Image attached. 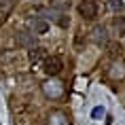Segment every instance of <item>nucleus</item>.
Segmentation results:
<instances>
[{
  "label": "nucleus",
  "mask_w": 125,
  "mask_h": 125,
  "mask_svg": "<svg viewBox=\"0 0 125 125\" xmlns=\"http://www.w3.org/2000/svg\"><path fill=\"white\" fill-rule=\"evenodd\" d=\"M45 72L49 74V76H55V74L62 72V68H64V59L59 57V55H51V57L45 59Z\"/></svg>",
  "instance_id": "2"
},
{
  "label": "nucleus",
  "mask_w": 125,
  "mask_h": 125,
  "mask_svg": "<svg viewBox=\"0 0 125 125\" xmlns=\"http://www.w3.org/2000/svg\"><path fill=\"white\" fill-rule=\"evenodd\" d=\"M42 55H45V49H40V47H38V49H32V51H30V62H34V64H36Z\"/></svg>",
  "instance_id": "11"
},
{
  "label": "nucleus",
  "mask_w": 125,
  "mask_h": 125,
  "mask_svg": "<svg viewBox=\"0 0 125 125\" xmlns=\"http://www.w3.org/2000/svg\"><path fill=\"white\" fill-rule=\"evenodd\" d=\"M32 28H34V34H47L49 32V23L45 19H40V17L32 21Z\"/></svg>",
  "instance_id": "7"
},
{
  "label": "nucleus",
  "mask_w": 125,
  "mask_h": 125,
  "mask_svg": "<svg viewBox=\"0 0 125 125\" xmlns=\"http://www.w3.org/2000/svg\"><path fill=\"white\" fill-rule=\"evenodd\" d=\"M115 30L121 36H125V17H115Z\"/></svg>",
  "instance_id": "10"
},
{
  "label": "nucleus",
  "mask_w": 125,
  "mask_h": 125,
  "mask_svg": "<svg viewBox=\"0 0 125 125\" xmlns=\"http://www.w3.org/2000/svg\"><path fill=\"white\" fill-rule=\"evenodd\" d=\"M91 117L93 119H102L104 117V108H102V106H95V108L91 110Z\"/></svg>",
  "instance_id": "12"
},
{
  "label": "nucleus",
  "mask_w": 125,
  "mask_h": 125,
  "mask_svg": "<svg viewBox=\"0 0 125 125\" xmlns=\"http://www.w3.org/2000/svg\"><path fill=\"white\" fill-rule=\"evenodd\" d=\"M34 34H28V32H17V45L23 47V49H34Z\"/></svg>",
  "instance_id": "5"
},
{
  "label": "nucleus",
  "mask_w": 125,
  "mask_h": 125,
  "mask_svg": "<svg viewBox=\"0 0 125 125\" xmlns=\"http://www.w3.org/2000/svg\"><path fill=\"white\" fill-rule=\"evenodd\" d=\"M79 13L83 19H95L98 17V4H95V0H83L79 4Z\"/></svg>",
  "instance_id": "3"
},
{
  "label": "nucleus",
  "mask_w": 125,
  "mask_h": 125,
  "mask_svg": "<svg viewBox=\"0 0 125 125\" xmlns=\"http://www.w3.org/2000/svg\"><path fill=\"white\" fill-rule=\"evenodd\" d=\"M70 0H51V7L53 9H57V11H68L70 9Z\"/></svg>",
  "instance_id": "8"
},
{
  "label": "nucleus",
  "mask_w": 125,
  "mask_h": 125,
  "mask_svg": "<svg viewBox=\"0 0 125 125\" xmlns=\"http://www.w3.org/2000/svg\"><path fill=\"white\" fill-rule=\"evenodd\" d=\"M110 7L112 11H123V2L121 0H110Z\"/></svg>",
  "instance_id": "13"
},
{
  "label": "nucleus",
  "mask_w": 125,
  "mask_h": 125,
  "mask_svg": "<svg viewBox=\"0 0 125 125\" xmlns=\"http://www.w3.org/2000/svg\"><path fill=\"white\" fill-rule=\"evenodd\" d=\"M91 38H93V42H98V45H106V42H108L106 28H104V26H95V28L91 30Z\"/></svg>",
  "instance_id": "6"
},
{
  "label": "nucleus",
  "mask_w": 125,
  "mask_h": 125,
  "mask_svg": "<svg viewBox=\"0 0 125 125\" xmlns=\"http://www.w3.org/2000/svg\"><path fill=\"white\" fill-rule=\"evenodd\" d=\"M11 9H13V0H0V17L9 15Z\"/></svg>",
  "instance_id": "9"
},
{
  "label": "nucleus",
  "mask_w": 125,
  "mask_h": 125,
  "mask_svg": "<svg viewBox=\"0 0 125 125\" xmlns=\"http://www.w3.org/2000/svg\"><path fill=\"white\" fill-rule=\"evenodd\" d=\"M42 91H45L47 98L57 100V98L64 95L66 87H64V83H59V81H47V83H42Z\"/></svg>",
  "instance_id": "1"
},
{
  "label": "nucleus",
  "mask_w": 125,
  "mask_h": 125,
  "mask_svg": "<svg viewBox=\"0 0 125 125\" xmlns=\"http://www.w3.org/2000/svg\"><path fill=\"white\" fill-rule=\"evenodd\" d=\"M49 125H70V119L64 110H53L49 115Z\"/></svg>",
  "instance_id": "4"
}]
</instances>
